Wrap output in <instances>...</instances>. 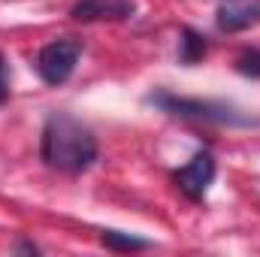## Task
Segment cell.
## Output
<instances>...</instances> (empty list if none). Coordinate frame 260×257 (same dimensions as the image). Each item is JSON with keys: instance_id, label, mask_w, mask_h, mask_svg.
I'll return each instance as SVG.
<instances>
[{"instance_id": "8", "label": "cell", "mask_w": 260, "mask_h": 257, "mask_svg": "<svg viewBox=\"0 0 260 257\" xmlns=\"http://www.w3.org/2000/svg\"><path fill=\"white\" fill-rule=\"evenodd\" d=\"M100 242L112 251H139V248H148L151 242L148 239H139V236H130V233H118V230H103Z\"/></svg>"}, {"instance_id": "1", "label": "cell", "mask_w": 260, "mask_h": 257, "mask_svg": "<svg viewBox=\"0 0 260 257\" xmlns=\"http://www.w3.org/2000/svg\"><path fill=\"white\" fill-rule=\"evenodd\" d=\"M40 157L49 170L79 176L97 160V136L79 118L67 112H55L49 115L40 136Z\"/></svg>"}, {"instance_id": "10", "label": "cell", "mask_w": 260, "mask_h": 257, "mask_svg": "<svg viewBox=\"0 0 260 257\" xmlns=\"http://www.w3.org/2000/svg\"><path fill=\"white\" fill-rule=\"evenodd\" d=\"M9 100V64H6V58L0 55V106Z\"/></svg>"}, {"instance_id": "7", "label": "cell", "mask_w": 260, "mask_h": 257, "mask_svg": "<svg viewBox=\"0 0 260 257\" xmlns=\"http://www.w3.org/2000/svg\"><path fill=\"white\" fill-rule=\"evenodd\" d=\"M206 52H209L206 37L197 34L194 27H185V30H182V40H179V61L185 67H194L206 58Z\"/></svg>"}, {"instance_id": "3", "label": "cell", "mask_w": 260, "mask_h": 257, "mask_svg": "<svg viewBox=\"0 0 260 257\" xmlns=\"http://www.w3.org/2000/svg\"><path fill=\"white\" fill-rule=\"evenodd\" d=\"M79 55H82V43L79 40H52L40 49L37 55V73L46 85H64L67 79L73 76V70L79 64Z\"/></svg>"}, {"instance_id": "2", "label": "cell", "mask_w": 260, "mask_h": 257, "mask_svg": "<svg viewBox=\"0 0 260 257\" xmlns=\"http://www.w3.org/2000/svg\"><path fill=\"white\" fill-rule=\"evenodd\" d=\"M151 106L179 115V118H197V121H212V124H236V127H248L254 124V118L242 115L239 109L227 106V103H215V100H191V97H176L167 91H157L148 97Z\"/></svg>"}, {"instance_id": "9", "label": "cell", "mask_w": 260, "mask_h": 257, "mask_svg": "<svg viewBox=\"0 0 260 257\" xmlns=\"http://www.w3.org/2000/svg\"><path fill=\"white\" fill-rule=\"evenodd\" d=\"M236 70L248 79H260V49H245L236 58Z\"/></svg>"}, {"instance_id": "6", "label": "cell", "mask_w": 260, "mask_h": 257, "mask_svg": "<svg viewBox=\"0 0 260 257\" xmlns=\"http://www.w3.org/2000/svg\"><path fill=\"white\" fill-rule=\"evenodd\" d=\"M260 24V0H230L218 9V27L224 34H239Z\"/></svg>"}, {"instance_id": "4", "label": "cell", "mask_w": 260, "mask_h": 257, "mask_svg": "<svg viewBox=\"0 0 260 257\" xmlns=\"http://www.w3.org/2000/svg\"><path fill=\"white\" fill-rule=\"evenodd\" d=\"M215 173H218L215 157H212V151L203 148V151H197L182 170L173 173V182H176V188L185 194L188 200H203L206 191H209V185L215 182Z\"/></svg>"}, {"instance_id": "5", "label": "cell", "mask_w": 260, "mask_h": 257, "mask_svg": "<svg viewBox=\"0 0 260 257\" xmlns=\"http://www.w3.org/2000/svg\"><path fill=\"white\" fill-rule=\"evenodd\" d=\"M133 9V0H76L70 15L76 21H124Z\"/></svg>"}]
</instances>
